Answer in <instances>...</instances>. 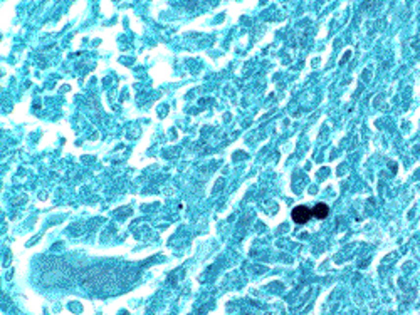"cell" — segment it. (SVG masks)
Returning a JSON list of instances; mask_svg holds the SVG:
<instances>
[{
    "instance_id": "1",
    "label": "cell",
    "mask_w": 420,
    "mask_h": 315,
    "mask_svg": "<svg viewBox=\"0 0 420 315\" xmlns=\"http://www.w3.org/2000/svg\"><path fill=\"white\" fill-rule=\"evenodd\" d=\"M291 216H293L294 222L299 223V225H303V223H306V222H308V220L313 216V211L309 210L308 206H296V208L293 210Z\"/></svg>"
},
{
    "instance_id": "2",
    "label": "cell",
    "mask_w": 420,
    "mask_h": 315,
    "mask_svg": "<svg viewBox=\"0 0 420 315\" xmlns=\"http://www.w3.org/2000/svg\"><path fill=\"white\" fill-rule=\"evenodd\" d=\"M311 211H313V216H316V218H326L329 213V206L326 203H318Z\"/></svg>"
}]
</instances>
